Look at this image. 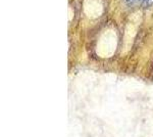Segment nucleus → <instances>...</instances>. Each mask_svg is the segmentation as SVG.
<instances>
[{"instance_id":"f257e3e1","label":"nucleus","mask_w":153,"mask_h":137,"mask_svg":"<svg viewBox=\"0 0 153 137\" xmlns=\"http://www.w3.org/2000/svg\"><path fill=\"white\" fill-rule=\"evenodd\" d=\"M129 4H134V3H143L144 0H126Z\"/></svg>"},{"instance_id":"f03ea898","label":"nucleus","mask_w":153,"mask_h":137,"mask_svg":"<svg viewBox=\"0 0 153 137\" xmlns=\"http://www.w3.org/2000/svg\"><path fill=\"white\" fill-rule=\"evenodd\" d=\"M152 3H153V0H144L142 4L144 6H147V5H150V4H152Z\"/></svg>"}]
</instances>
